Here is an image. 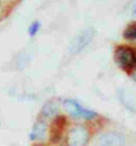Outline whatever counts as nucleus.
Instances as JSON below:
<instances>
[{"instance_id":"nucleus-10","label":"nucleus","mask_w":136,"mask_h":146,"mask_svg":"<svg viewBox=\"0 0 136 146\" xmlns=\"http://www.w3.org/2000/svg\"><path fill=\"white\" fill-rule=\"evenodd\" d=\"M39 29H41V23H39L38 21H34L33 23H30V26L27 27V33H29V36H35L37 33L39 32Z\"/></svg>"},{"instance_id":"nucleus-2","label":"nucleus","mask_w":136,"mask_h":146,"mask_svg":"<svg viewBox=\"0 0 136 146\" xmlns=\"http://www.w3.org/2000/svg\"><path fill=\"white\" fill-rule=\"evenodd\" d=\"M114 60L124 70H129L132 67H135V49H132L129 46H125V45L117 46L116 52H114Z\"/></svg>"},{"instance_id":"nucleus-4","label":"nucleus","mask_w":136,"mask_h":146,"mask_svg":"<svg viewBox=\"0 0 136 146\" xmlns=\"http://www.w3.org/2000/svg\"><path fill=\"white\" fill-rule=\"evenodd\" d=\"M124 143H125L124 137L114 131L101 134L95 141V146H124Z\"/></svg>"},{"instance_id":"nucleus-11","label":"nucleus","mask_w":136,"mask_h":146,"mask_svg":"<svg viewBox=\"0 0 136 146\" xmlns=\"http://www.w3.org/2000/svg\"><path fill=\"white\" fill-rule=\"evenodd\" d=\"M80 117L84 119V120H91V119H95V117H97V113H95L94 111L87 109L83 107V111H82V116H80Z\"/></svg>"},{"instance_id":"nucleus-8","label":"nucleus","mask_w":136,"mask_h":146,"mask_svg":"<svg viewBox=\"0 0 136 146\" xmlns=\"http://www.w3.org/2000/svg\"><path fill=\"white\" fill-rule=\"evenodd\" d=\"M58 111H60V105H58L57 101L55 100H49L45 105L42 107V116L46 117V119H53L58 115Z\"/></svg>"},{"instance_id":"nucleus-9","label":"nucleus","mask_w":136,"mask_h":146,"mask_svg":"<svg viewBox=\"0 0 136 146\" xmlns=\"http://www.w3.org/2000/svg\"><path fill=\"white\" fill-rule=\"evenodd\" d=\"M124 38L129 40L132 42H136V23H131V25L124 30Z\"/></svg>"},{"instance_id":"nucleus-5","label":"nucleus","mask_w":136,"mask_h":146,"mask_svg":"<svg viewBox=\"0 0 136 146\" xmlns=\"http://www.w3.org/2000/svg\"><path fill=\"white\" fill-rule=\"evenodd\" d=\"M118 98L127 109H129L131 112L136 111V97L133 93H131L129 90L127 89H120L118 90Z\"/></svg>"},{"instance_id":"nucleus-1","label":"nucleus","mask_w":136,"mask_h":146,"mask_svg":"<svg viewBox=\"0 0 136 146\" xmlns=\"http://www.w3.org/2000/svg\"><path fill=\"white\" fill-rule=\"evenodd\" d=\"M94 36H95V30L93 27H86L83 30H80L70 42V48H68L70 53L78 55L82 51H84L90 45L91 41L94 40Z\"/></svg>"},{"instance_id":"nucleus-12","label":"nucleus","mask_w":136,"mask_h":146,"mask_svg":"<svg viewBox=\"0 0 136 146\" xmlns=\"http://www.w3.org/2000/svg\"><path fill=\"white\" fill-rule=\"evenodd\" d=\"M131 14H132L133 17H136V0L132 1V6H131Z\"/></svg>"},{"instance_id":"nucleus-7","label":"nucleus","mask_w":136,"mask_h":146,"mask_svg":"<svg viewBox=\"0 0 136 146\" xmlns=\"http://www.w3.org/2000/svg\"><path fill=\"white\" fill-rule=\"evenodd\" d=\"M46 133H48L46 123L39 120L33 126L32 131H30V139L32 141H42L46 137Z\"/></svg>"},{"instance_id":"nucleus-13","label":"nucleus","mask_w":136,"mask_h":146,"mask_svg":"<svg viewBox=\"0 0 136 146\" xmlns=\"http://www.w3.org/2000/svg\"><path fill=\"white\" fill-rule=\"evenodd\" d=\"M131 78H132V79H133V81L136 82V67L133 68V71L131 72Z\"/></svg>"},{"instance_id":"nucleus-3","label":"nucleus","mask_w":136,"mask_h":146,"mask_svg":"<svg viewBox=\"0 0 136 146\" xmlns=\"http://www.w3.org/2000/svg\"><path fill=\"white\" fill-rule=\"evenodd\" d=\"M90 138V133L89 130L82 126V124H76L68 131L67 135V145L68 146H86Z\"/></svg>"},{"instance_id":"nucleus-6","label":"nucleus","mask_w":136,"mask_h":146,"mask_svg":"<svg viewBox=\"0 0 136 146\" xmlns=\"http://www.w3.org/2000/svg\"><path fill=\"white\" fill-rule=\"evenodd\" d=\"M63 108L65 109V112L68 115H71L72 117H80L82 116V111L83 107L75 100H64L63 101Z\"/></svg>"}]
</instances>
